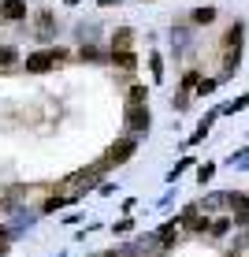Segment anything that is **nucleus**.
I'll list each match as a JSON object with an SVG mask.
<instances>
[{
	"label": "nucleus",
	"mask_w": 249,
	"mask_h": 257,
	"mask_svg": "<svg viewBox=\"0 0 249 257\" xmlns=\"http://www.w3.org/2000/svg\"><path fill=\"white\" fill-rule=\"evenodd\" d=\"M60 60H64V52H60V49H41V52H34V56H26V71H34V75H41V71L56 67Z\"/></svg>",
	"instance_id": "f257e3e1"
},
{
	"label": "nucleus",
	"mask_w": 249,
	"mask_h": 257,
	"mask_svg": "<svg viewBox=\"0 0 249 257\" xmlns=\"http://www.w3.org/2000/svg\"><path fill=\"white\" fill-rule=\"evenodd\" d=\"M127 131L130 135H145L149 131V108L145 104H127Z\"/></svg>",
	"instance_id": "f03ea898"
},
{
	"label": "nucleus",
	"mask_w": 249,
	"mask_h": 257,
	"mask_svg": "<svg viewBox=\"0 0 249 257\" xmlns=\"http://www.w3.org/2000/svg\"><path fill=\"white\" fill-rule=\"evenodd\" d=\"M134 146H138L134 138H123V142H115V146L108 149V157H104V164H123L130 153H134Z\"/></svg>",
	"instance_id": "7ed1b4c3"
},
{
	"label": "nucleus",
	"mask_w": 249,
	"mask_h": 257,
	"mask_svg": "<svg viewBox=\"0 0 249 257\" xmlns=\"http://www.w3.org/2000/svg\"><path fill=\"white\" fill-rule=\"evenodd\" d=\"M0 15H4L8 23H19V19H26V4L23 0H4V4H0Z\"/></svg>",
	"instance_id": "20e7f679"
},
{
	"label": "nucleus",
	"mask_w": 249,
	"mask_h": 257,
	"mask_svg": "<svg viewBox=\"0 0 249 257\" xmlns=\"http://www.w3.org/2000/svg\"><path fill=\"white\" fill-rule=\"evenodd\" d=\"M52 30H56V19H52V12H38V38H41V41L52 38Z\"/></svg>",
	"instance_id": "39448f33"
},
{
	"label": "nucleus",
	"mask_w": 249,
	"mask_h": 257,
	"mask_svg": "<svg viewBox=\"0 0 249 257\" xmlns=\"http://www.w3.org/2000/svg\"><path fill=\"white\" fill-rule=\"evenodd\" d=\"M112 64L119 71H134L138 67V56H134V52H112Z\"/></svg>",
	"instance_id": "423d86ee"
},
{
	"label": "nucleus",
	"mask_w": 249,
	"mask_h": 257,
	"mask_svg": "<svg viewBox=\"0 0 249 257\" xmlns=\"http://www.w3.org/2000/svg\"><path fill=\"white\" fill-rule=\"evenodd\" d=\"M130 38H134V34H130L127 26H123V30H115V38H112V52H130Z\"/></svg>",
	"instance_id": "0eeeda50"
},
{
	"label": "nucleus",
	"mask_w": 249,
	"mask_h": 257,
	"mask_svg": "<svg viewBox=\"0 0 249 257\" xmlns=\"http://www.w3.org/2000/svg\"><path fill=\"white\" fill-rule=\"evenodd\" d=\"M175 235H179V227H175V224H164V227L156 231V242H160V246H171Z\"/></svg>",
	"instance_id": "6e6552de"
},
{
	"label": "nucleus",
	"mask_w": 249,
	"mask_h": 257,
	"mask_svg": "<svg viewBox=\"0 0 249 257\" xmlns=\"http://www.w3.org/2000/svg\"><path fill=\"white\" fill-rule=\"evenodd\" d=\"M230 209L238 212V220H249V198H242V194H234V198H230Z\"/></svg>",
	"instance_id": "1a4fd4ad"
},
{
	"label": "nucleus",
	"mask_w": 249,
	"mask_h": 257,
	"mask_svg": "<svg viewBox=\"0 0 249 257\" xmlns=\"http://www.w3.org/2000/svg\"><path fill=\"white\" fill-rule=\"evenodd\" d=\"M15 60H19V52H15L12 45H0V67H12Z\"/></svg>",
	"instance_id": "9d476101"
},
{
	"label": "nucleus",
	"mask_w": 249,
	"mask_h": 257,
	"mask_svg": "<svg viewBox=\"0 0 249 257\" xmlns=\"http://www.w3.org/2000/svg\"><path fill=\"white\" fill-rule=\"evenodd\" d=\"M212 19H216L212 8H197V12H193V23H212Z\"/></svg>",
	"instance_id": "9b49d317"
},
{
	"label": "nucleus",
	"mask_w": 249,
	"mask_h": 257,
	"mask_svg": "<svg viewBox=\"0 0 249 257\" xmlns=\"http://www.w3.org/2000/svg\"><path fill=\"white\" fill-rule=\"evenodd\" d=\"M145 101H149L145 86H134V90H130V104H145Z\"/></svg>",
	"instance_id": "f8f14e48"
},
{
	"label": "nucleus",
	"mask_w": 249,
	"mask_h": 257,
	"mask_svg": "<svg viewBox=\"0 0 249 257\" xmlns=\"http://www.w3.org/2000/svg\"><path fill=\"white\" fill-rule=\"evenodd\" d=\"M82 60H101V49L97 45H82Z\"/></svg>",
	"instance_id": "ddd939ff"
},
{
	"label": "nucleus",
	"mask_w": 249,
	"mask_h": 257,
	"mask_svg": "<svg viewBox=\"0 0 249 257\" xmlns=\"http://www.w3.org/2000/svg\"><path fill=\"white\" fill-rule=\"evenodd\" d=\"M149 67H153V78L160 82V78H164V71H160V67H164V64H160V56H153V60H149Z\"/></svg>",
	"instance_id": "4468645a"
},
{
	"label": "nucleus",
	"mask_w": 249,
	"mask_h": 257,
	"mask_svg": "<svg viewBox=\"0 0 249 257\" xmlns=\"http://www.w3.org/2000/svg\"><path fill=\"white\" fill-rule=\"evenodd\" d=\"M212 86H216V82H208V78H204V82H197V93H201V97L212 93Z\"/></svg>",
	"instance_id": "2eb2a0df"
},
{
	"label": "nucleus",
	"mask_w": 249,
	"mask_h": 257,
	"mask_svg": "<svg viewBox=\"0 0 249 257\" xmlns=\"http://www.w3.org/2000/svg\"><path fill=\"white\" fill-rule=\"evenodd\" d=\"M112 4H119V0H101V8H112Z\"/></svg>",
	"instance_id": "dca6fc26"
},
{
	"label": "nucleus",
	"mask_w": 249,
	"mask_h": 257,
	"mask_svg": "<svg viewBox=\"0 0 249 257\" xmlns=\"http://www.w3.org/2000/svg\"><path fill=\"white\" fill-rule=\"evenodd\" d=\"M67 4H78V0H67Z\"/></svg>",
	"instance_id": "f3484780"
},
{
	"label": "nucleus",
	"mask_w": 249,
	"mask_h": 257,
	"mask_svg": "<svg viewBox=\"0 0 249 257\" xmlns=\"http://www.w3.org/2000/svg\"><path fill=\"white\" fill-rule=\"evenodd\" d=\"M108 257H115V253H108Z\"/></svg>",
	"instance_id": "a211bd4d"
}]
</instances>
